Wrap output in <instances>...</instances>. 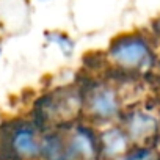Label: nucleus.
<instances>
[{"label":"nucleus","mask_w":160,"mask_h":160,"mask_svg":"<svg viewBox=\"0 0 160 160\" xmlns=\"http://www.w3.org/2000/svg\"><path fill=\"white\" fill-rule=\"evenodd\" d=\"M83 113V93L77 87L53 90L35 102L32 122L39 130H58L77 122Z\"/></svg>","instance_id":"f257e3e1"},{"label":"nucleus","mask_w":160,"mask_h":160,"mask_svg":"<svg viewBox=\"0 0 160 160\" xmlns=\"http://www.w3.org/2000/svg\"><path fill=\"white\" fill-rule=\"evenodd\" d=\"M41 130L25 119L0 124V160H38L41 157Z\"/></svg>","instance_id":"f03ea898"},{"label":"nucleus","mask_w":160,"mask_h":160,"mask_svg":"<svg viewBox=\"0 0 160 160\" xmlns=\"http://www.w3.org/2000/svg\"><path fill=\"white\" fill-rule=\"evenodd\" d=\"M108 61L126 72H140L152 64L154 55L151 44L141 35H121L108 47Z\"/></svg>","instance_id":"7ed1b4c3"},{"label":"nucleus","mask_w":160,"mask_h":160,"mask_svg":"<svg viewBox=\"0 0 160 160\" xmlns=\"http://www.w3.org/2000/svg\"><path fill=\"white\" fill-rule=\"evenodd\" d=\"M83 113L94 122H108L121 115V98L115 87L94 83L82 88Z\"/></svg>","instance_id":"20e7f679"},{"label":"nucleus","mask_w":160,"mask_h":160,"mask_svg":"<svg viewBox=\"0 0 160 160\" xmlns=\"http://www.w3.org/2000/svg\"><path fill=\"white\" fill-rule=\"evenodd\" d=\"M121 127L129 137L132 146H146L158 133L160 121L148 110H132L122 116Z\"/></svg>","instance_id":"39448f33"},{"label":"nucleus","mask_w":160,"mask_h":160,"mask_svg":"<svg viewBox=\"0 0 160 160\" xmlns=\"http://www.w3.org/2000/svg\"><path fill=\"white\" fill-rule=\"evenodd\" d=\"M98 143L101 160H119L133 148L121 126H110L99 132Z\"/></svg>","instance_id":"423d86ee"},{"label":"nucleus","mask_w":160,"mask_h":160,"mask_svg":"<svg viewBox=\"0 0 160 160\" xmlns=\"http://www.w3.org/2000/svg\"><path fill=\"white\" fill-rule=\"evenodd\" d=\"M119 160H157V154L148 146H135Z\"/></svg>","instance_id":"0eeeda50"},{"label":"nucleus","mask_w":160,"mask_h":160,"mask_svg":"<svg viewBox=\"0 0 160 160\" xmlns=\"http://www.w3.org/2000/svg\"><path fill=\"white\" fill-rule=\"evenodd\" d=\"M155 28H157V33H158V35H160V21H158V22H157V25H155Z\"/></svg>","instance_id":"6e6552de"},{"label":"nucleus","mask_w":160,"mask_h":160,"mask_svg":"<svg viewBox=\"0 0 160 160\" xmlns=\"http://www.w3.org/2000/svg\"><path fill=\"white\" fill-rule=\"evenodd\" d=\"M94 160H101V158H94Z\"/></svg>","instance_id":"1a4fd4ad"},{"label":"nucleus","mask_w":160,"mask_h":160,"mask_svg":"<svg viewBox=\"0 0 160 160\" xmlns=\"http://www.w3.org/2000/svg\"><path fill=\"white\" fill-rule=\"evenodd\" d=\"M38 160H39V158H38ZM41 160H44V158H41Z\"/></svg>","instance_id":"9d476101"}]
</instances>
